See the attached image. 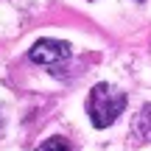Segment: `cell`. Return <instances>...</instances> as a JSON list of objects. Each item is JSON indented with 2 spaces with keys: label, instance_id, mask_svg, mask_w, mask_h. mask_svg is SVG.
Wrapping results in <instances>:
<instances>
[{
  "label": "cell",
  "instance_id": "5b68a950",
  "mask_svg": "<svg viewBox=\"0 0 151 151\" xmlns=\"http://www.w3.org/2000/svg\"><path fill=\"white\" fill-rule=\"evenodd\" d=\"M0 132H3V118H0Z\"/></svg>",
  "mask_w": 151,
  "mask_h": 151
},
{
  "label": "cell",
  "instance_id": "6da1fadb",
  "mask_svg": "<svg viewBox=\"0 0 151 151\" xmlns=\"http://www.w3.org/2000/svg\"><path fill=\"white\" fill-rule=\"evenodd\" d=\"M123 109H126V95L109 84H95L87 98V112H90V120L95 129H106L109 123H115Z\"/></svg>",
  "mask_w": 151,
  "mask_h": 151
},
{
  "label": "cell",
  "instance_id": "3957f363",
  "mask_svg": "<svg viewBox=\"0 0 151 151\" xmlns=\"http://www.w3.org/2000/svg\"><path fill=\"white\" fill-rule=\"evenodd\" d=\"M134 134L140 140H151V106H143L134 118Z\"/></svg>",
  "mask_w": 151,
  "mask_h": 151
},
{
  "label": "cell",
  "instance_id": "277c9868",
  "mask_svg": "<svg viewBox=\"0 0 151 151\" xmlns=\"http://www.w3.org/2000/svg\"><path fill=\"white\" fill-rule=\"evenodd\" d=\"M37 151H70V143H67L65 137H48Z\"/></svg>",
  "mask_w": 151,
  "mask_h": 151
},
{
  "label": "cell",
  "instance_id": "7a4b0ae2",
  "mask_svg": "<svg viewBox=\"0 0 151 151\" xmlns=\"http://www.w3.org/2000/svg\"><path fill=\"white\" fill-rule=\"evenodd\" d=\"M67 56H70V45L59 42V39H39V42H34V48L28 50V59H31L34 65H48V67L59 65Z\"/></svg>",
  "mask_w": 151,
  "mask_h": 151
}]
</instances>
